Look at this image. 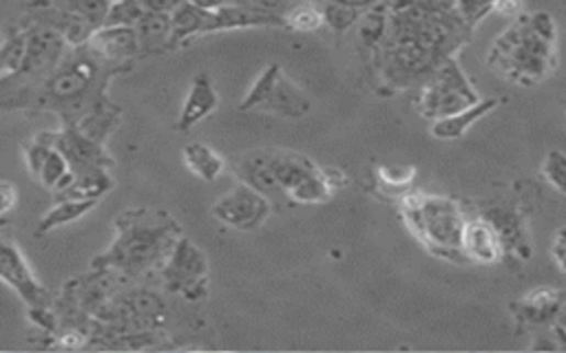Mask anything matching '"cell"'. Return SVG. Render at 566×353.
Returning a JSON list of instances; mask_svg holds the SVG:
<instances>
[{
    "instance_id": "1",
    "label": "cell",
    "mask_w": 566,
    "mask_h": 353,
    "mask_svg": "<svg viewBox=\"0 0 566 353\" xmlns=\"http://www.w3.org/2000/svg\"><path fill=\"white\" fill-rule=\"evenodd\" d=\"M113 228V241L102 254L93 257L91 270H104L124 281L159 270L181 237L175 217L153 208H129L115 219Z\"/></svg>"
},
{
    "instance_id": "2",
    "label": "cell",
    "mask_w": 566,
    "mask_h": 353,
    "mask_svg": "<svg viewBox=\"0 0 566 353\" xmlns=\"http://www.w3.org/2000/svg\"><path fill=\"white\" fill-rule=\"evenodd\" d=\"M25 25L30 32L25 62L16 76L0 82V93L36 89L60 67V62L74 49L56 30L32 19H25Z\"/></svg>"
},
{
    "instance_id": "3",
    "label": "cell",
    "mask_w": 566,
    "mask_h": 353,
    "mask_svg": "<svg viewBox=\"0 0 566 353\" xmlns=\"http://www.w3.org/2000/svg\"><path fill=\"white\" fill-rule=\"evenodd\" d=\"M310 98L284 73L279 62H270L244 95L240 111H262L286 119H301L310 113Z\"/></svg>"
},
{
    "instance_id": "4",
    "label": "cell",
    "mask_w": 566,
    "mask_h": 353,
    "mask_svg": "<svg viewBox=\"0 0 566 353\" xmlns=\"http://www.w3.org/2000/svg\"><path fill=\"white\" fill-rule=\"evenodd\" d=\"M168 294L181 296L188 303H200L209 296V257L188 237H179L159 267Z\"/></svg>"
},
{
    "instance_id": "5",
    "label": "cell",
    "mask_w": 566,
    "mask_h": 353,
    "mask_svg": "<svg viewBox=\"0 0 566 353\" xmlns=\"http://www.w3.org/2000/svg\"><path fill=\"white\" fill-rule=\"evenodd\" d=\"M406 219L414 235L430 248L456 250L463 248V219L452 202L434 197L406 200Z\"/></svg>"
},
{
    "instance_id": "6",
    "label": "cell",
    "mask_w": 566,
    "mask_h": 353,
    "mask_svg": "<svg viewBox=\"0 0 566 353\" xmlns=\"http://www.w3.org/2000/svg\"><path fill=\"white\" fill-rule=\"evenodd\" d=\"M273 210V200L237 180V184L213 204L211 215L218 224H222L229 230L255 232L264 228Z\"/></svg>"
},
{
    "instance_id": "7",
    "label": "cell",
    "mask_w": 566,
    "mask_h": 353,
    "mask_svg": "<svg viewBox=\"0 0 566 353\" xmlns=\"http://www.w3.org/2000/svg\"><path fill=\"white\" fill-rule=\"evenodd\" d=\"M0 281L12 287L30 309L49 305V289L34 274L27 257L8 232L5 224H0Z\"/></svg>"
},
{
    "instance_id": "8",
    "label": "cell",
    "mask_w": 566,
    "mask_h": 353,
    "mask_svg": "<svg viewBox=\"0 0 566 353\" xmlns=\"http://www.w3.org/2000/svg\"><path fill=\"white\" fill-rule=\"evenodd\" d=\"M47 139L67 157L74 176L93 172V170H111L113 159L109 157L104 141L89 137L76 124H63L60 130H47Z\"/></svg>"
},
{
    "instance_id": "9",
    "label": "cell",
    "mask_w": 566,
    "mask_h": 353,
    "mask_svg": "<svg viewBox=\"0 0 566 353\" xmlns=\"http://www.w3.org/2000/svg\"><path fill=\"white\" fill-rule=\"evenodd\" d=\"M87 47L107 65L129 71L137 58H142V47L135 27H100L87 43Z\"/></svg>"
},
{
    "instance_id": "10",
    "label": "cell",
    "mask_w": 566,
    "mask_h": 353,
    "mask_svg": "<svg viewBox=\"0 0 566 353\" xmlns=\"http://www.w3.org/2000/svg\"><path fill=\"white\" fill-rule=\"evenodd\" d=\"M476 102V95L471 93V87L463 78V73L452 65L441 73L436 82H432L423 93V106L428 115H456L458 111H467L469 104Z\"/></svg>"
},
{
    "instance_id": "11",
    "label": "cell",
    "mask_w": 566,
    "mask_h": 353,
    "mask_svg": "<svg viewBox=\"0 0 566 353\" xmlns=\"http://www.w3.org/2000/svg\"><path fill=\"white\" fill-rule=\"evenodd\" d=\"M220 104H222V98H220L211 76L204 71L198 73L191 82V89H188V93L184 98L175 128L179 133L193 130L198 124L209 119L220 109Z\"/></svg>"
},
{
    "instance_id": "12",
    "label": "cell",
    "mask_w": 566,
    "mask_h": 353,
    "mask_svg": "<svg viewBox=\"0 0 566 353\" xmlns=\"http://www.w3.org/2000/svg\"><path fill=\"white\" fill-rule=\"evenodd\" d=\"M181 159L184 166L191 170L198 180L213 184L218 182L224 168H226V159L209 144L204 141H191L181 148Z\"/></svg>"
},
{
    "instance_id": "13",
    "label": "cell",
    "mask_w": 566,
    "mask_h": 353,
    "mask_svg": "<svg viewBox=\"0 0 566 353\" xmlns=\"http://www.w3.org/2000/svg\"><path fill=\"white\" fill-rule=\"evenodd\" d=\"M135 32L140 38L142 56L173 52V19L168 14L144 12L142 19L135 23Z\"/></svg>"
},
{
    "instance_id": "14",
    "label": "cell",
    "mask_w": 566,
    "mask_h": 353,
    "mask_svg": "<svg viewBox=\"0 0 566 353\" xmlns=\"http://www.w3.org/2000/svg\"><path fill=\"white\" fill-rule=\"evenodd\" d=\"M100 202L91 200H58L56 206L49 208V213L43 215V219L36 226V237H45L63 226H69L82 217H87L93 208H98Z\"/></svg>"
},
{
    "instance_id": "15",
    "label": "cell",
    "mask_w": 566,
    "mask_h": 353,
    "mask_svg": "<svg viewBox=\"0 0 566 353\" xmlns=\"http://www.w3.org/2000/svg\"><path fill=\"white\" fill-rule=\"evenodd\" d=\"M27 41L30 32L25 23L10 27V32L0 38V82L21 71L27 56Z\"/></svg>"
},
{
    "instance_id": "16",
    "label": "cell",
    "mask_w": 566,
    "mask_h": 353,
    "mask_svg": "<svg viewBox=\"0 0 566 353\" xmlns=\"http://www.w3.org/2000/svg\"><path fill=\"white\" fill-rule=\"evenodd\" d=\"M115 186V180L111 176V170H93L74 176V182L58 193L60 200H91L100 202L104 195H109Z\"/></svg>"
},
{
    "instance_id": "17",
    "label": "cell",
    "mask_w": 566,
    "mask_h": 353,
    "mask_svg": "<svg viewBox=\"0 0 566 353\" xmlns=\"http://www.w3.org/2000/svg\"><path fill=\"white\" fill-rule=\"evenodd\" d=\"M111 5H113V0H32V3H27V10H32V8L63 10V12L87 19L89 23H93L100 30L107 23Z\"/></svg>"
},
{
    "instance_id": "18",
    "label": "cell",
    "mask_w": 566,
    "mask_h": 353,
    "mask_svg": "<svg viewBox=\"0 0 566 353\" xmlns=\"http://www.w3.org/2000/svg\"><path fill=\"white\" fill-rule=\"evenodd\" d=\"M463 250L480 263H493L498 259V243L493 230L482 221L469 224L463 230Z\"/></svg>"
},
{
    "instance_id": "19",
    "label": "cell",
    "mask_w": 566,
    "mask_h": 353,
    "mask_svg": "<svg viewBox=\"0 0 566 353\" xmlns=\"http://www.w3.org/2000/svg\"><path fill=\"white\" fill-rule=\"evenodd\" d=\"M493 104H496V102L476 104V106H471V109H467V111L456 113L454 117L441 119V122L434 126V130H432V133H434L436 137H445V139L458 137V135H463V133L469 128V124H471L474 119H478V117H482L485 113H489V111L493 109Z\"/></svg>"
},
{
    "instance_id": "20",
    "label": "cell",
    "mask_w": 566,
    "mask_h": 353,
    "mask_svg": "<svg viewBox=\"0 0 566 353\" xmlns=\"http://www.w3.org/2000/svg\"><path fill=\"white\" fill-rule=\"evenodd\" d=\"M284 21H286V30L297 32V34H312V32H319L325 25L321 10L310 5V3L292 5L284 14Z\"/></svg>"
},
{
    "instance_id": "21",
    "label": "cell",
    "mask_w": 566,
    "mask_h": 353,
    "mask_svg": "<svg viewBox=\"0 0 566 353\" xmlns=\"http://www.w3.org/2000/svg\"><path fill=\"white\" fill-rule=\"evenodd\" d=\"M321 14H323V21L330 30H334L336 34L349 30L356 19H358V10H352V8H345V5H339V3H332V0H325V5L321 8Z\"/></svg>"
},
{
    "instance_id": "22",
    "label": "cell",
    "mask_w": 566,
    "mask_h": 353,
    "mask_svg": "<svg viewBox=\"0 0 566 353\" xmlns=\"http://www.w3.org/2000/svg\"><path fill=\"white\" fill-rule=\"evenodd\" d=\"M19 208V189L12 182L0 180V224H5V219Z\"/></svg>"
},
{
    "instance_id": "23",
    "label": "cell",
    "mask_w": 566,
    "mask_h": 353,
    "mask_svg": "<svg viewBox=\"0 0 566 353\" xmlns=\"http://www.w3.org/2000/svg\"><path fill=\"white\" fill-rule=\"evenodd\" d=\"M381 180L390 186H406L412 182L414 176V168H408V166H384L379 170Z\"/></svg>"
},
{
    "instance_id": "24",
    "label": "cell",
    "mask_w": 566,
    "mask_h": 353,
    "mask_svg": "<svg viewBox=\"0 0 566 353\" xmlns=\"http://www.w3.org/2000/svg\"><path fill=\"white\" fill-rule=\"evenodd\" d=\"M384 27H386V23H384V16H365L363 19V23H360V38L367 43V45H374L376 41H379L381 36H384Z\"/></svg>"
},
{
    "instance_id": "25",
    "label": "cell",
    "mask_w": 566,
    "mask_h": 353,
    "mask_svg": "<svg viewBox=\"0 0 566 353\" xmlns=\"http://www.w3.org/2000/svg\"><path fill=\"white\" fill-rule=\"evenodd\" d=\"M140 8L144 12H153V14H168L173 16L186 0H137Z\"/></svg>"
},
{
    "instance_id": "26",
    "label": "cell",
    "mask_w": 566,
    "mask_h": 353,
    "mask_svg": "<svg viewBox=\"0 0 566 353\" xmlns=\"http://www.w3.org/2000/svg\"><path fill=\"white\" fill-rule=\"evenodd\" d=\"M546 170H548L551 182H553L555 186H559L562 191H566V159H564L559 152H553V155L548 157Z\"/></svg>"
},
{
    "instance_id": "27",
    "label": "cell",
    "mask_w": 566,
    "mask_h": 353,
    "mask_svg": "<svg viewBox=\"0 0 566 353\" xmlns=\"http://www.w3.org/2000/svg\"><path fill=\"white\" fill-rule=\"evenodd\" d=\"M520 10V0H496V12L502 16H513Z\"/></svg>"
},
{
    "instance_id": "28",
    "label": "cell",
    "mask_w": 566,
    "mask_h": 353,
    "mask_svg": "<svg viewBox=\"0 0 566 353\" xmlns=\"http://www.w3.org/2000/svg\"><path fill=\"white\" fill-rule=\"evenodd\" d=\"M332 3H339V5H345V8H352V10H367L371 8L376 0H332Z\"/></svg>"
}]
</instances>
